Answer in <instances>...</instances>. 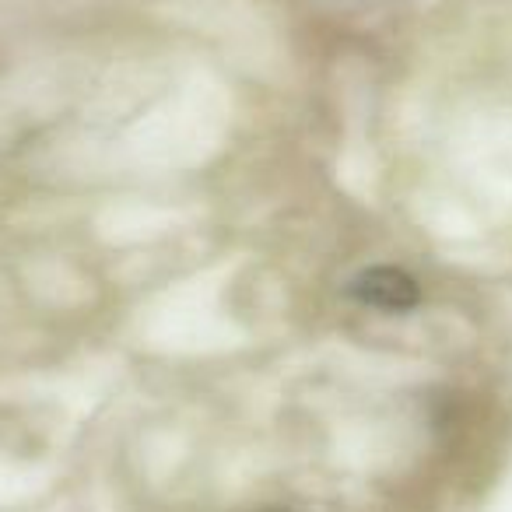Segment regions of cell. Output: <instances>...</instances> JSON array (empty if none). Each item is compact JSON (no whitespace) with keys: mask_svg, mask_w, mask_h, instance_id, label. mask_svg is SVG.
Listing matches in <instances>:
<instances>
[{"mask_svg":"<svg viewBox=\"0 0 512 512\" xmlns=\"http://www.w3.org/2000/svg\"><path fill=\"white\" fill-rule=\"evenodd\" d=\"M351 295L362 306L383 309V313H407L421 299L418 281L411 274L397 271V267H369V271H362L351 281Z\"/></svg>","mask_w":512,"mask_h":512,"instance_id":"6da1fadb","label":"cell"}]
</instances>
